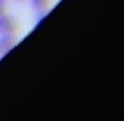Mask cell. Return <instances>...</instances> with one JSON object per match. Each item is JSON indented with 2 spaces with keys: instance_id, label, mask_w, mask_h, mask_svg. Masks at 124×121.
<instances>
[{
  "instance_id": "cell-1",
  "label": "cell",
  "mask_w": 124,
  "mask_h": 121,
  "mask_svg": "<svg viewBox=\"0 0 124 121\" xmlns=\"http://www.w3.org/2000/svg\"><path fill=\"white\" fill-rule=\"evenodd\" d=\"M19 30L17 21L12 16L3 14L0 16V35H15Z\"/></svg>"
},
{
  "instance_id": "cell-2",
  "label": "cell",
  "mask_w": 124,
  "mask_h": 121,
  "mask_svg": "<svg viewBox=\"0 0 124 121\" xmlns=\"http://www.w3.org/2000/svg\"><path fill=\"white\" fill-rule=\"evenodd\" d=\"M16 45V39L13 35H3L0 37V57L6 55Z\"/></svg>"
},
{
  "instance_id": "cell-3",
  "label": "cell",
  "mask_w": 124,
  "mask_h": 121,
  "mask_svg": "<svg viewBox=\"0 0 124 121\" xmlns=\"http://www.w3.org/2000/svg\"><path fill=\"white\" fill-rule=\"evenodd\" d=\"M31 5L36 10L43 12L50 7L51 0H31Z\"/></svg>"
},
{
  "instance_id": "cell-4",
  "label": "cell",
  "mask_w": 124,
  "mask_h": 121,
  "mask_svg": "<svg viewBox=\"0 0 124 121\" xmlns=\"http://www.w3.org/2000/svg\"><path fill=\"white\" fill-rule=\"evenodd\" d=\"M6 13V6L3 3H0V16Z\"/></svg>"
},
{
  "instance_id": "cell-5",
  "label": "cell",
  "mask_w": 124,
  "mask_h": 121,
  "mask_svg": "<svg viewBox=\"0 0 124 121\" xmlns=\"http://www.w3.org/2000/svg\"><path fill=\"white\" fill-rule=\"evenodd\" d=\"M7 1H8V0H0V3H3V4H5Z\"/></svg>"
},
{
  "instance_id": "cell-6",
  "label": "cell",
  "mask_w": 124,
  "mask_h": 121,
  "mask_svg": "<svg viewBox=\"0 0 124 121\" xmlns=\"http://www.w3.org/2000/svg\"><path fill=\"white\" fill-rule=\"evenodd\" d=\"M17 1H20V2H22V1H26V0H17Z\"/></svg>"
}]
</instances>
